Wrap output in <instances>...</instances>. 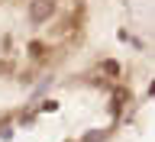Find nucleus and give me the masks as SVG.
Segmentation results:
<instances>
[{"label":"nucleus","mask_w":155,"mask_h":142,"mask_svg":"<svg viewBox=\"0 0 155 142\" xmlns=\"http://www.w3.org/2000/svg\"><path fill=\"white\" fill-rule=\"evenodd\" d=\"M52 13H55V0H32V7H29V19L32 23H45Z\"/></svg>","instance_id":"obj_1"}]
</instances>
